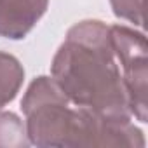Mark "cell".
Here are the masks:
<instances>
[{"label": "cell", "mask_w": 148, "mask_h": 148, "mask_svg": "<svg viewBox=\"0 0 148 148\" xmlns=\"http://www.w3.org/2000/svg\"><path fill=\"white\" fill-rule=\"evenodd\" d=\"M51 79L68 101L110 120H131L110 26L99 19L73 25L54 54Z\"/></svg>", "instance_id": "obj_1"}, {"label": "cell", "mask_w": 148, "mask_h": 148, "mask_svg": "<svg viewBox=\"0 0 148 148\" xmlns=\"http://www.w3.org/2000/svg\"><path fill=\"white\" fill-rule=\"evenodd\" d=\"M0 146L4 148L30 146L26 125L12 112H0Z\"/></svg>", "instance_id": "obj_6"}, {"label": "cell", "mask_w": 148, "mask_h": 148, "mask_svg": "<svg viewBox=\"0 0 148 148\" xmlns=\"http://www.w3.org/2000/svg\"><path fill=\"white\" fill-rule=\"evenodd\" d=\"M49 0H0V37L23 40L45 14Z\"/></svg>", "instance_id": "obj_4"}, {"label": "cell", "mask_w": 148, "mask_h": 148, "mask_svg": "<svg viewBox=\"0 0 148 148\" xmlns=\"http://www.w3.org/2000/svg\"><path fill=\"white\" fill-rule=\"evenodd\" d=\"M25 80V68L19 59L0 51V112L16 99Z\"/></svg>", "instance_id": "obj_5"}, {"label": "cell", "mask_w": 148, "mask_h": 148, "mask_svg": "<svg viewBox=\"0 0 148 148\" xmlns=\"http://www.w3.org/2000/svg\"><path fill=\"white\" fill-rule=\"evenodd\" d=\"M110 5L117 18L125 19L134 26H143L145 0H110Z\"/></svg>", "instance_id": "obj_7"}, {"label": "cell", "mask_w": 148, "mask_h": 148, "mask_svg": "<svg viewBox=\"0 0 148 148\" xmlns=\"http://www.w3.org/2000/svg\"><path fill=\"white\" fill-rule=\"evenodd\" d=\"M21 110L30 145L40 148L145 146L143 131L131 120H110L73 106L45 75L28 86Z\"/></svg>", "instance_id": "obj_2"}, {"label": "cell", "mask_w": 148, "mask_h": 148, "mask_svg": "<svg viewBox=\"0 0 148 148\" xmlns=\"http://www.w3.org/2000/svg\"><path fill=\"white\" fill-rule=\"evenodd\" d=\"M110 40L115 59L122 68V82L129 112L136 120H148V47L146 37L124 25L110 26Z\"/></svg>", "instance_id": "obj_3"}]
</instances>
